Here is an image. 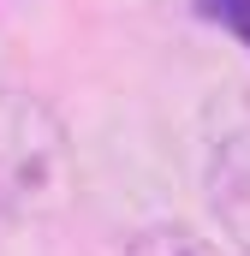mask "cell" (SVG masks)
<instances>
[{
    "instance_id": "cell-1",
    "label": "cell",
    "mask_w": 250,
    "mask_h": 256,
    "mask_svg": "<svg viewBox=\"0 0 250 256\" xmlns=\"http://www.w3.org/2000/svg\"><path fill=\"white\" fill-rule=\"evenodd\" d=\"M78 191L66 120L30 90H0V226L48 220Z\"/></svg>"
},
{
    "instance_id": "cell-2",
    "label": "cell",
    "mask_w": 250,
    "mask_h": 256,
    "mask_svg": "<svg viewBox=\"0 0 250 256\" xmlns=\"http://www.w3.org/2000/svg\"><path fill=\"white\" fill-rule=\"evenodd\" d=\"M202 191L226 232V244L250 256V96H220L208 108V143H202Z\"/></svg>"
},
{
    "instance_id": "cell-3",
    "label": "cell",
    "mask_w": 250,
    "mask_h": 256,
    "mask_svg": "<svg viewBox=\"0 0 250 256\" xmlns=\"http://www.w3.org/2000/svg\"><path fill=\"white\" fill-rule=\"evenodd\" d=\"M125 256H238V250L232 244H214L208 232H196L185 220H155V226H143L131 238Z\"/></svg>"
}]
</instances>
